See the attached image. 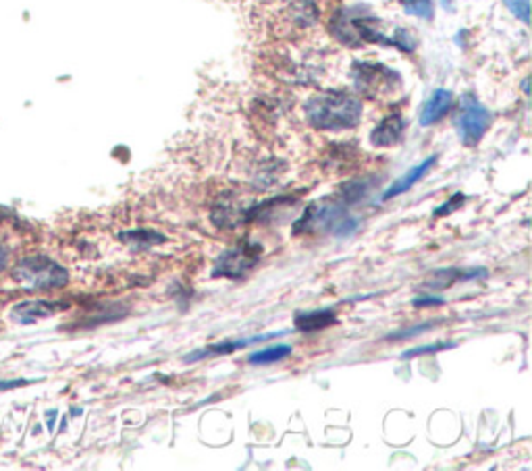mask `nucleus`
I'll use <instances>...</instances> for the list:
<instances>
[{"label":"nucleus","mask_w":532,"mask_h":471,"mask_svg":"<svg viewBox=\"0 0 532 471\" xmlns=\"http://www.w3.org/2000/svg\"><path fill=\"white\" fill-rule=\"evenodd\" d=\"M308 122L320 131H343L362 119V102L350 94L326 92L312 96L304 105Z\"/></svg>","instance_id":"nucleus-1"},{"label":"nucleus","mask_w":532,"mask_h":471,"mask_svg":"<svg viewBox=\"0 0 532 471\" xmlns=\"http://www.w3.org/2000/svg\"><path fill=\"white\" fill-rule=\"evenodd\" d=\"M13 279L21 282L25 289L48 291V289L65 287L69 282V273L59 262L50 260L46 256H31L17 262L15 270H13Z\"/></svg>","instance_id":"nucleus-2"},{"label":"nucleus","mask_w":532,"mask_h":471,"mask_svg":"<svg viewBox=\"0 0 532 471\" xmlns=\"http://www.w3.org/2000/svg\"><path fill=\"white\" fill-rule=\"evenodd\" d=\"M358 227V221L354 216L345 214L342 206L337 202H323L312 204L304 212V216L296 223V233H308V231H331L333 235L343 237L350 235Z\"/></svg>","instance_id":"nucleus-3"},{"label":"nucleus","mask_w":532,"mask_h":471,"mask_svg":"<svg viewBox=\"0 0 532 471\" xmlns=\"http://www.w3.org/2000/svg\"><path fill=\"white\" fill-rule=\"evenodd\" d=\"M262 248L258 243H241L233 249L223 251L215 264V279H241L258 264Z\"/></svg>","instance_id":"nucleus-4"},{"label":"nucleus","mask_w":532,"mask_h":471,"mask_svg":"<svg viewBox=\"0 0 532 471\" xmlns=\"http://www.w3.org/2000/svg\"><path fill=\"white\" fill-rule=\"evenodd\" d=\"M491 125V113L480 105L478 100H474L472 96H466L461 100L460 114L456 119V129L461 139V144L468 147H474L483 139L486 129Z\"/></svg>","instance_id":"nucleus-5"},{"label":"nucleus","mask_w":532,"mask_h":471,"mask_svg":"<svg viewBox=\"0 0 532 471\" xmlns=\"http://www.w3.org/2000/svg\"><path fill=\"white\" fill-rule=\"evenodd\" d=\"M354 81L362 94L370 96V98H379V96L393 94L400 88L401 77L395 71L384 67V64L362 63L356 64Z\"/></svg>","instance_id":"nucleus-6"},{"label":"nucleus","mask_w":532,"mask_h":471,"mask_svg":"<svg viewBox=\"0 0 532 471\" xmlns=\"http://www.w3.org/2000/svg\"><path fill=\"white\" fill-rule=\"evenodd\" d=\"M63 307H65V303L48 299L21 301L11 309V320L17 322V324H34V322L42 318H50V315H55Z\"/></svg>","instance_id":"nucleus-7"},{"label":"nucleus","mask_w":532,"mask_h":471,"mask_svg":"<svg viewBox=\"0 0 532 471\" xmlns=\"http://www.w3.org/2000/svg\"><path fill=\"white\" fill-rule=\"evenodd\" d=\"M483 276H486L485 268H443L435 270V273L422 282V287L431 289V291H441V289L453 287L456 282L483 279Z\"/></svg>","instance_id":"nucleus-8"},{"label":"nucleus","mask_w":532,"mask_h":471,"mask_svg":"<svg viewBox=\"0 0 532 471\" xmlns=\"http://www.w3.org/2000/svg\"><path fill=\"white\" fill-rule=\"evenodd\" d=\"M435 163H437V156H428L426 160H422L420 164H416V166H412V169H410L406 175L403 177H400L395 181L393 185L391 187H387V189H384V193L381 196V202H387V199H393V198H397V196H401V193H406V191H410L412 189V187L418 183V181L426 175L428 171L433 169L435 166Z\"/></svg>","instance_id":"nucleus-9"},{"label":"nucleus","mask_w":532,"mask_h":471,"mask_svg":"<svg viewBox=\"0 0 532 471\" xmlns=\"http://www.w3.org/2000/svg\"><path fill=\"white\" fill-rule=\"evenodd\" d=\"M403 119L400 114H389L387 119L379 122L370 133V144L375 147H391L401 139Z\"/></svg>","instance_id":"nucleus-10"},{"label":"nucleus","mask_w":532,"mask_h":471,"mask_svg":"<svg viewBox=\"0 0 532 471\" xmlns=\"http://www.w3.org/2000/svg\"><path fill=\"white\" fill-rule=\"evenodd\" d=\"M452 102H453L452 92H447V89H437V92L431 96V100L426 102L425 108H422L420 125L422 127H431L437 121L443 119L447 114V111L452 108Z\"/></svg>","instance_id":"nucleus-11"},{"label":"nucleus","mask_w":532,"mask_h":471,"mask_svg":"<svg viewBox=\"0 0 532 471\" xmlns=\"http://www.w3.org/2000/svg\"><path fill=\"white\" fill-rule=\"evenodd\" d=\"M337 315L333 309H317V312H300L296 314V326L298 331L312 332L323 331V328L335 324Z\"/></svg>","instance_id":"nucleus-12"},{"label":"nucleus","mask_w":532,"mask_h":471,"mask_svg":"<svg viewBox=\"0 0 532 471\" xmlns=\"http://www.w3.org/2000/svg\"><path fill=\"white\" fill-rule=\"evenodd\" d=\"M119 239L125 245L136 249H146V248H154V245H160L165 241V235H160L158 231L154 229H133V231H123L119 233Z\"/></svg>","instance_id":"nucleus-13"},{"label":"nucleus","mask_w":532,"mask_h":471,"mask_svg":"<svg viewBox=\"0 0 532 471\" xmlns=\"http://www.w3.org/2000/svg\"><path fill=\"white\" fill-rule=\"evenodd\" d=\"M283 332H268V334H260V337H252V339H243V341H227V343H219V345H210L207 351H198L194 355H190L188 359L191 357H207V355H227V353H233L237 349H241V347H246L249 343H258V341H266V339H273V337H281Z\"/></svg>","instance_id":"nucleus-14"},{"label":"nucleus","mask_w":532,"mask_h":471,"mask_svg":"<svg viewBox=\"0 0 532 471\" xmlns=\"http://www.w3.org/2000/svg\"><path fill=\"white\" fill-rule=\"evenodd\" d=\"M290 355H291L290 345H273V347H266V349L252 353L248 357V361L252 366H265V364H274V361L290 357Z\"/></svg>","instance_id":"nucleus-15"},{"label":"nucleus","mask_w":532,"mask_h":471,"mask_svg":"<svg viewBox=\"0 0 532 471\" xmlns=\"http://www.w3.org/2000/svg\"><path fill=\"white\" fill-rule=\"evenodd\" d=\"M403 9L410 15L422 17V19H431L433 17V3L431 0H401Z\"/></svg>","instance_id":"nucleus-16"},{"label":"nucleus","mask_w":532,"mask_h":471,"mask_svg":"<svg viewBox=\"0 0 532 471\" xmlns=\"http://www.w3.org/2000/svg\"><path fill=\"white\" fill-rule=\"evenodd\" d=\"M343 199L348 204H356L360 202V199L368 193V185L364 183V181H351V183H345L343 185Z\"/></svg>","instance_id":"nucleus-17"},{"label":"nucleus","mask_w":532,"mask_h":471,"mask_svg":"<svg viewBox=\"0 0 532 471\" xmlns=\"http://www.w3.org/2000/svg\"><path fill=\"white\" fill-rule=\"evenodd\" d=\"M511 15H516L522 23H530V0H503Z\"/></svg>","instance_id":"nucleus-18"},{"label":"nucleus","mask_w":532,"mask_h":471,"mask_svg":"<svg viewBox=\"0 0 532 471\" xmlns=\"http://www.w3.org/2000/svg\"><path fill=\"white\" fill-rule=\"evenodd\" d=\"M447 347H453L452 343H437V345H426V347H414V349L403 351L401 357H418V355H426V353H439L447 349Z\"/></svg>","instance_id":"nucleus-19"},{"label":"nucleus","mask_w":532,"mask_h":471,"mask_svg":"<svg viewBox=\"0 0 532 471\" xmlns=\"http://www.w3.org/2000/svg\"><path fill=\"white\" fill-rule=\"evenodd\" d=\"M464 202H466V196H464V193H456V196L452 198V202H447V204H443V206H439L437 212H435V216L452 214L453 210L461 208V206H464Z\"/></svg>","instance_id":"nucleus-20"},{"label":"nucleus","mask_w":532,"mask_h":471,"mask_svg":"<svg viewBox=\"0 0 532 471\" xmlns=\"http://www.w3.org/2000/svg\"><path fill=\"white\" fill-rule=\"evenodd\" d=\"M428 326L431 324H422V326H414L410 328V331H397L393 334H389L391 341H397V339H408V337H414V334H422L425 331H428Z\"/></svg>","instance_id":"nucleus-21"},{"label":"nucleus","mask_w":532,"mask_h":471,"mask_svg":"<svg viewBox=\"0 0 532 471\" xmlns=\"http://www.w3.org/2000/svg\"><path fill=\"white\" fill-rule=\"evenodd\" d=\"M416 307H425V306H443L445 299H441V297H435V295H422V297H416L412 301Z\"/></svg>","instance_id":"nucleus-22"},{"label":"nucleus","mask_w":532,"mask_h":471,"mask_svg":"<svg viewBox=\"0 0 532 471\" xmlns=\"http://www.w3.org/2000/svg\"><path fill=\"white\" fill-rule=\"evenodd\" d=\"M23 384H30V380H25V378H15V380L0 378V392L13 391V389H19V386H23Z\"/></svg>","instance_id":"nucleus-23"},{"label":"nucleus","mask_w":532,"mask_h":471,"mask_svg":"<svg viewBox=\"0 0 532 471\" xmlns=\"http://www.w3.org/2000/svg\"><path fill=\"white\" fill-rule=\"evenodd\" d=\"M9 256H11L9 248H6V245L0 243V273H3V270H4L6 266H9Z\"/></svg>","instance_id":"nucleus-24"}]
</instances>
